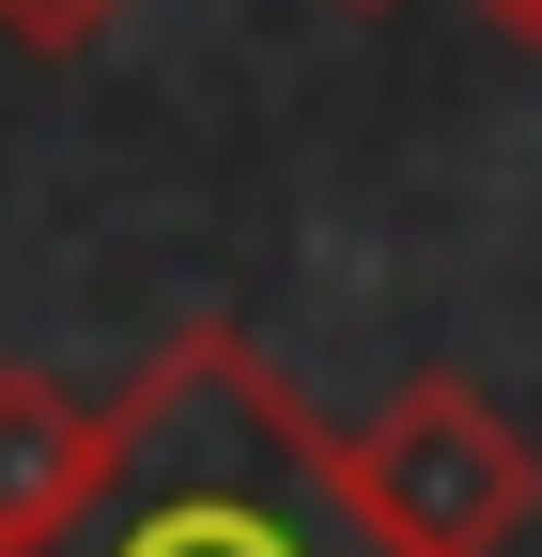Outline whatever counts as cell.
Here are the masks:
<instances>
[{
	"instance_id": "cell-1",
	"label": "cell",
	"mask_w": 542,
	"mask_h": 557,
	"mask_svg": "<svg viewBox=\"0 0 542 557\" xmlns=\"http://www.w3.org/2000/svg\"><path fill=\"white\" fill-rule=\"evenodd\" d=\"M16 557H403V542L357 511L342 418H310V387L233 310H186L109 387L94 480Z\"/></svg>"
},
{
	"instance_id": "cell-2",
	"label": "cell",
	"mask_w": 542,
	"mask_h": 557,
	"mask_svg": "<svg viewBox=\"0 0 542 557\" xmlns=\"http://www.w3.org/2000/svg\"><path fill=\"white\" fill-rule=\"evenodd\" d=\"M357 511L403 557H512L542 527V449L512 434V403H481L465 372H403L357 434H342Z\"/></svg>"
},
{
	"instance_id": "cell-3",
	"label": "cell",
	"mask_w": 542,
	"mask_h": 557,
	"mask_svg": "<svg viewBox=\"0 0 542 557\" xmlns=\"http://www.w3.org/2000/svg\"><path fill=\"white\" fill-rule=\"evenodd\" d=\"M94 434H109V403H78L62 372H32V357H0V557L94 480Z\"/></svg>"
},
{
	"instance_id": "cell-4",
	"label": "cell",
	"mask_w": 542,
	"mask_h": 557,
	"mask_svg": "<svg viewBox=\"0 0 542 557\" xmlns=\"http://www.w3.org/2000/svg\"><path fill=\"white\" fill-rule=\"evenodd\" d=\"M140 0H0V47H32V62H94Z\"/></svg>"
},
{
	"instance_id": "cell-5",
	"label": "cell",
	"mask_w": 542,
	"mask_h": 557,
	"mask_svg": "<svg viewBox=\"0 0 542 557\" xmlns=\"http://www.w3.org/2000/svg\"><path fill=\"white\" fill-rule=\"evenodd\" d=\"M496 32H512V47H542V0H512V16H496Z\"/></svg>"
},
{
	"instance_id": "cell-6",
	"label": "cell",
	"mask_w": 542,
	"mask_h": 557,
	"mask_svg": "<svg viewBox=\"0 0 542 557\" xmlns=\"http://www.w3.org/2000/svg\"><path fill=\"white\" fill-rule=\"evenodd\" d=\"M342 16H387V0H342Z\"/></svg>"
},
{
	"instance_id": "cell-7",
	"label": "cell",
	"mask_w": 542,
	"mask_h": 557,
	"mask_svg": "<svg viewBox=\"0 0 542 557\" xmlns=\"http://www.w3.org/2000/svg\"><path fill=\"white\" fill-rule=\"evenodd\" d=\"M481 16H512V0H481Z\"/></svg>"
}]
</instances>
